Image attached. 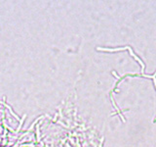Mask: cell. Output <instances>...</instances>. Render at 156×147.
Segmentation results:
<instances>
[{"mask_svg":"<svg viewBox=\"0 0 156 147\" xmlns=\"http://www.w3.org/2000/svg\"><path fill=\"white\" fill-rule=\"evenodd\" d=\"M155 122H156V119H155V121H154V123H155Z\"/></svg>","mask_w":156,"mask_h":147,"instance_id":"cell-1","label":"cell"}]
</instances>
